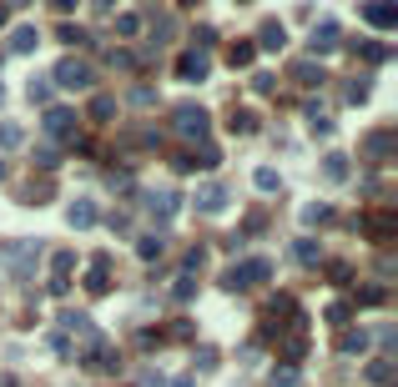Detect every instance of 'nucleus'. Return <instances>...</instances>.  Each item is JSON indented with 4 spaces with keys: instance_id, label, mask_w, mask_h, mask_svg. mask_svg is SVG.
<instances>
[{
    "instance_id": "obj_1",
    "label": "nucleus",
    "mask_w": 398,
    "mask_h": 387,
    "mask_svg": "<svg viewBox=\"0 0 398 387\" xmlns=\"http://www.w3.org/2000/svg\"><path fill=\"white\" fill-rule=\"evenodd\" d=\"M40 262V242H6L0 247V267H10L15 277H31Z\"/></svg>"
},
{
    "instance_id": "obj_8",
    "label": "nucleus",
    "mask_w": 398,
    "mask_h": 387,
    "mask_svg": "<svg viewBox=\"0 0 398 387\" xmlns=\"http://www.w3.org/2000/svg\"><path fill=\"white\" fill-rule=\"evenodd\" d=\"M96 217H101V211H96V201H86V197H76V201L66 206V222H71L76 231H86V227H96Z\"/></svg>"
},
{
    "instance_id": "obj_7",
    "label": "nucleus",
    "mask_w": 398,
    "mask_h": 387,
    "mask_svg": "<svg viewBox=\"0 0 398 387\" xmlns=\"http://www.w3.org/2000/svg\"><path fill=\"white\" fill-rule=\"evenodd\" d=\"M222 206H227V186H217V181L197 186V211H207V217H217Z\"/></svg>"
},
{
    "instance_id": "obj_25",
    "label": "nucleus",
    "mask_w": 398,
    "mask_h": 387,
    "mask_svg": "<svg viewBox=\"0 0 398 387\" xmlns=\"http://www.w3.org/2000/svg\"><path fill=\"white\" fill-rule=\"evenodd\" d=\"M136 256H141V262H157V256H161V242H157V236H141V242H136Z\"/></svg>"
},
{
    "instance_id": "obj_45",
    "label": "nucleus",
    "mask_w": 398,
    "mask_h": 387,
    "mask_svg": "<svg viewBox=\"0 0 398 387\" xmlns=\"http://www.w3.org/2000/svg\"><path fill=\"white\" fill-rule=\"evenodd\" d=\"M0 106H6V85H0Z\"/></svg>"
},
{
    "instance_id": "obj_33",
    "label": "nucleus",
    "mask_w": 398,
    "mask_h": 387,
    "mask_svg": "<svg viewBox=\"0 0 398 387\" xmlns=\"http://www.w3.org/2000/svg\"><path fill=\"white\" fill-rule=\"evenodd\" d=\"M141 31V15H116V35H136Z\"/></svg>"
},
{
    "instance_id": "obj_29",
    "label": "nucleus",
    "mask_w": 398,
    "mask_h": 387,
    "mask_svg": "<svg viewBox=\"0 0 398 387\" xmlns=\"http://www.w3.org/2000/svg\"><path fill=\"white\" fill-rule=\"evenodd\" d=\"M172 297H177V302H192V297H197V282H192V277H177Z\"/></svg>"
},
{
    "instance_id": "obj_34",
    "label": "nucleus",
    "mask_w": 398,
    "mask_h": 387,
    "mask_svg": "<svg viewBox=\"0 0 398 387\" xmlns=\"http://www.w3.org/2000/svg\"><path fill=\"white\" fill-rule=\"evenodd\" d=\"M388 146H393V136H388V131H379V136H368V151H373V156H388Z\"/></svg>"
},
{
    "instance_id": "obj_12",
    "label": "nucleus",
    "mask_w": 398,
    "mask_h": 387,
    "mask_svg": "<svg viewBox=\"0 0 398 387\" xmlns=\"http://www.w3.org/2000/svg\"><path fill=\"white\" fill-rule=\"evenodd\" d=\"M146 211H152L157 222H172L177 211H182V197H177V191H161V197H152V201H146Z\"/></svg>"
},
{
    "instance_id": "obj_3",
    "label": "nucleus",
    "mask_w": 398,
    "mask_h": 387,
    "mask_svg": "<svg viewBox=\"0 0 398 387\" xmlns=\"http://www.w3.org/2000/svg\"><path fill=\"white\" fill-rule=\"evenodd\" d=\"M363 20L373 31H393L398 26V0H368L363 6Z\"/></svg>"
},
{
    "instance_id": "obj_44",
    "label": "nucleus",
    "mask_w": 398,
    "mask_h": 387,
    "mask_svg": "<svg viewBox=\"0 0 398 387\" xmlns=\"http://www.w3.org/2000/svg\"><path fill=\"white\" fill-rule=\"evenodd\" d=\"M10 6H31V0H10Z\"/></svg>"
},
{
    "instance_id": "obj_41",
    "label": "nucleus",
    "mask_w": 398,
    "mask_h": 387,
    "mask_svg": "<svg viewBox=\"0 0 398 387\" xmlns=\"http://www.w3.org/2000/svg\"><path fill=\"white\" fill-rule=\"evenodd\" d=\"M368 377H373V382H388V377H393V368H388V362H373V372H368Z\"/></svg>"
},
{
    "instance_id": "obj_38",
    "label": "nucleus",
    "mask_w": 398,
    "mask_h": 387,
    "mask_svg": "<svg viewBox=\"0 0 398 387\" xmlns=\"http://www.w3.org/2000/svg\"><path fill=\"white\" fill-rule=\"evenodd\" d=\"M358 302H363V307H379V302H383V287H368V292L358 297Z\"/></svg>"
},
{
    "instance_id": "obj_31",
    "label": "nucleus",
    "mask_w": 398,
    "mask_h": 387,
    "mask_svg": "<svg viewBox=\"0 0 398 387\" xmlns=\"http://www.w3.org/2000/svg\"><path fill=\"white\" fill-rule=\"evenodd\" d=\"M71 267H76L71 252H56V256H51V272H56V277H71Z\"/></svg>"
},
{
    "instance_id": "obj_23",
    "label": "nucleus",
    "mask_w": 398,
    "mask_h": 387,
    "mask_svg": "<svg viewBox=\"0 0 398 387\" xmlns=\"http://www.w3.org/2000/svg\"><path fill=\"white\" fill-rule=\"evenodd\" d=\"M227 126H232L237 136H247V131H257V116H253V111H232V121H227Z\"/></svg>"
},
{
    "instance_id": "obj_39",
    "label": "nucleus",
    "mask_w": 398,
    "mask_h": 387,
    "mask_svg": "<svg viewBox=\"0 0 398 387\" xmlns=\"http://www.w3.org/2000/svg\"><path fill=\"white\" fill-rule=\"evenodd\" d=\"M71 292V277H51V297H66Z\"/></svg>"
},
{
    "instance_id": "obj_16",
    "label": "nucleus",
    "mask_w": 398,
    "mask_h": 387,
    "mask_svg": "<svg viewBox=\"0 0 398 387\" xmlns=\"http://www.w3.org/2000/svg\"><path fill=\"white\" fill-rule=\"evenodd\" d=\"M292 76H298L303 85H323V81H328L323 66H312V60H298V66H292Z\"/></svg>"
},
{
    "instance_id": "obj_19",
    "label": "nucleus",
    "mask_w": 398,
    "mask_h": 387,
    "mask_svg": "<svg viewBox=\"0 0 398 387\" xmlns=\"http://www.w3.org/2000/svg\"><path fill=\"white\" fill-rule=\"evenodd\" d=\"M20 141H26V131H20L15 121H6V126H0V151H15Z\"/></svg>"
},
{
    "instance_id": "obj_27",
    "label": "nucleus",
    "mask_w": 398,
    "mask_h": 387,
    "mask_svg": "<svg viewBox=\"0 0 398 387\" xmlns=\"http://www.w3.org/2000/svg\"><path fill=\"white\" fill-rule=\"evenodd\" d=\"M328 217H333V211H328L323 201H318V206H303V227H323Z\"/></svg>"
},
{
    "instance_id": "obj_9",
    "label": "nucleus",
    "mask_w": 398,
    "mask_h": 387,
    "mask_svg": "<svg viewBox=\"0 0 398 387\" xmlns=\"http://www.w3.org/2000/svg\"><path fill=\"white\" fill-rule=\"evenodd\" d=\"M40 131H46V136H56V141H66V136L76 131V116H71V111H46Z\"/></svg>"
},
{
    "instance_id": "obj_5",
    "label": "nucleus",
    "mask_w": 398,
    "mask_h": 387,
    "mask_svg": "<svg viewBox=\"0 0 398 387\" xmlns=\"http://www.w3.org/2000/svg\"><path fill=\"white\" fill-rule=\"evenodd\" d=\"M207 71H212L207 51H182V56H177V76H182V81H207Z\"/></svg>"
},
{
    "instance_id": "obj_6",
    "label": "nucleus",
    "mask_w": 398,
    "mask_h": 387,
    "mask_svg": "<svg viewBox=\"0 0 398 387\" xmlns=\"http://www.w3.org/2000/svg\"><path fill=\"white\" fill-rule=\"evenodd\" d=\"M86 292H91V297H106V292H111V256H96V262H91Z\"/></svg>"
},
{
    "instance_id": "obj_28",
    "label": "nucleus",
    "mask_w": 398,
    "mask_h": 387,
    "mask_svg": "<svg viewBox=\"0 0 398 387\" xmlns=\"http://www.w3.org/2000/svg\"><path fill=\"white\" fill-rule=\"evenodd\" d=\"M368 231L373 236H393V211H379V217L368 222Z\"/></svg>"
},
{
    "instance_id": "obj_18",
    "label": "nucleus",
    "mask_w": 398,
    "mask_h": 387,
    "mask_svg": "<svg viewBox=\"0 0 398 387\" xmlns=\"http://www.w3.org/2000/svg\"><path fill=\"white\" fill-rule=\"evenodd\" d=\"M242 272H247V282H267L272 262H267V256H253V262H242Z\"/></svg>"
},
{
    "instance_id": "obj_26",
    "label": "nucleus",
    "mask_w": 398,
    "mask_h": 387,
    "mask_svg": "<svg viewBox=\"0 0 398 387\" xmlns=\"http://www.w3.org/2000/svg\"><path fill=\"white\" fill-rule=\"evenodd\" d=\"M323 171H328V181H343V176H348V156H338V151H333Z\"/></svg>"
},
{
    "instance_id": "obj_14",
    "label": "nucleus",
    "mask_w": 398,
    "mask_h": 387,
    "mask_svg": "<svg viewBox=\"0 0 398 387\" xmlns=\"http://www.w3.org/2000/svg\"><path fill=\"white\" fill-rule=\"evenodd\" d=\"M35 46H40V35H35V26H20V31L10 35V51H15V56H26V51H35Z\"/></svg>"
},
{
    "instance_id": "obj_42",
    "label": "nucleus",
    "mask_w": 398,
    "mask_h": 387,
    "mask_svg": "<svg viewBox=\"0 0 398 387\" xmlns=\"http://www.w3.org/2000/svg\"><path fill=\"white\" fill-rule=\"evenodd\" d=\"M51 6H56L61 15H66V10H76V0H51Z\"/></svg>"
},
{
    "instance_id": "obj_30",
    "label": "nucleus",
    "mask_w": 398,
    "mask_h": 387,
    "mask_svg": "<svg viewBox=\"0 0 398 387\" xmlns=\"http://www.w3.org/2000/svg\"><path fill=\"white\" fill-rule=\"evenodd\" d=\"M26 96H31L35 106H46V101H51V81H31V85H26Z\"/></svg>"
},
{
    "instance_id": "obj_46",
    "label": "nucleus",
    "mask_w": 398,
    "mask_h": 387,
    "mask_svg": "<svg viewBox=\"0 0 398 387\" xmlns=\"http://www.w3.org/2000/svg\"><path fill=\"white\" fill-rule=\"evenodd\" d=\"M182 6H197V0H182Z\"/></svg>"
},
{
    "instance_id": "obj_22",
    "label": "nucleus",
    "mask_w": 398,
    "mask_h": 387,
    "mask_svg": "<svg viewBox=\"0 0 398 387\" xmlns=\"http://www.w3.org/2000/svg\"><path fill=\"white\" fill-rule=\"evenodd\" d=\"M222 287H227V292H242V287H253V282H247L242 267H227V272H222Z\"/></svg>"
},
{
    "instance_id": "obj_11",
    "label": "nucleus",
    "mask_w": 398,
    "mask_h": 387,
    "mask_svg": "<svg viewBox=\"0 0 398 387\" xmlns=\"http://www.w3.org/2000/svg\"><path fill=\"white\" fill-rule=\"evenodd\" d=\"M282 46H287L282 20H262V31H257V51H282Z\"/></svg>"
},
{
    "instance_id": "obj_20",
    "label": "nucleus",
    "mask_w": 398,
    "mask_h": 387,
    "mask_svg": "<svg viewBox=\"0 0 398 387\" xmlns=\"http://www.w3.org/2000/svg\"><path fill=\"white\" fill-rule=\"evenodd\" d=\"M116 116V101L111 96H91V121H111Z\"/></svg>"
},
{
    "instance_id": "obj_32",
    "label": "nucleus",
    "mask_w": 398,
    "mask_h": 387,
    "mask_svg": "<svg viewBox=\"0 0 398 387\" xmlns=\"http://www.w3.org/2000/svg\"><path fill=\"white\" fill-rule=\"evenodd\" d=\"M272 387H298V368H292V362L278 368V372H272Z\"/></svg>"
},
{
    "instance_id": "obj_2",
    "label": "nucleus",
    "mask_w": 398,
    "mask_h": 387,
    "mask_svg": "<svg viewBox=\"0 0 398 387\" xmlns=\"http://www.w3.org/2000/svg\"><path fill=\"white\" fill-rule=\"evenodd\" d=\"M51 81L61 85V91H86V85H91V66H86V60H76V56H66Z\"/></svg>"
},
{
    "instance_id": "obj_43",
    "label": "nucleus",
    "mask_w": 398,
    "mask_h": 387,
    "mask_svg": "<svg viewBox=\"0 0 398 387\" xmlns=\"http://www.w3.org/2000/svg\"><path fill=\"white\" fill-rule=\"evenodd\" d=\"M0 181H6V161H0Z\"/></svg>"
},
{
    "instance_id": "obj_24",
    "label": "nucleus",
    "mask_w": 398,
    "mask_h": 387,
    "mask_svg": "<svg viewBox=\"0 0 398 387\" xmlns=\"http://www.w3.org/2000/svg\"><path fill=\"white\" fill-rule=\"evenodd\" d=\"M338 347H343V352H363V347H368V332H363V327H358V332H343Z\"/></svg>"
},
{
    "instance_id": "obj_4",
    "label": "nucleus",
    "mask_w": 398,
    "mask_h": 387,
    "mask_svg": "<svg viewBox=\"0 0 398 387\" xmlns=\"http://www.w3.org/2000/svg\"><path fill=\"white\" fill-rule=\"evenodd\" d=\"M177 131L186 141H202L207 136V111H202V106H177Z\"/></svg>"
},
{
    "instance_id": "obj_40",
    "label": "nucleus",
    "mask_w": 398,
    "mask_h": 387,
    "mask_svg": "<svg viewBox=\"0 0 398 387\" xmlns=\"http://www.w3.org/2000/svg\"><path fill=\"white\" fill-rule=\"evenodd\" d=\"M197 368H202V372H207V368H217V352H212V347H202V352H197Z\"/></svg>"
},
{
    "instance_id": "obj_17",
    "label": "nucleus",
    "mask_w": 398,
    "mask_h": 387,
    "mask_svg": "<svg viewBox=\"0 0 398 387\" xmlns=\"http://www.w3.org/2000/svg\"><path fill=\"white\" fill-rule=\"evenodd\" d=\"M253 56H257L253 40H237V46H227V60H232V66H253Z\"/></svg>"
},
{
    "instance_id": "obj_37",
    "label": "nucleus",
    "mask_w": 398,
    "mask_h": 387,
    "mask_svg": "<svg viewBox=\"0 0 398 387\" xmlns=\"http://www.w3.org/2000/svg\"><path fill=\"white\" fill-rule=\"evenodd\" d=\"M56 161H61V156H56V146H40V151H35V166H46V171H51Z\"/></svg>"
},
{
    "instance_id": "obj_10",
    "label": "nucleus",
    "mask_w": 398,
    "mask_h": 387,
    "mask_svg": "<svg viewBox=\"0 0 398 387\" xmlns=\"http://www.w3.org/2000/svg\"><path fill=\"white\" fill-rule=\"evenodd\" d=\"M312 56H328L333 46H338V20H323V26H312Z\"/></svg>"
},
{
    "instance_id": "obj_36",
    "label": "nucleus",
    "mask_w": 398,
    "mask_h": 387,
    "mask_svg": "<svg viewBox=\"0 0 398 387\" xmlns=\"http://www.w3.org/2000/svg\"><path fill=\"white\" fill-rule=\"evenodd\" d=\"M61 40H66V46H81V40H86V31H81V26H61Z\"/></svg>"
},
{
    "instance_id": "obj_35",
    "label": "nucleus",
    "mask_w": 398,
    "mask_h": 387,
    "mask_svg": "<svg viewBox=\"0 0 398 387\" xmlns=\"http://www.w3.org/2000/svg\"><path fill=\"white\" fill-rule=\"evenodd\" d=\"M292 252H298V262H308V267H312V262H318V256H323V252H318V247H312V242H298V247H292Z\"/></svg>"
},
{
    "instance_id": "obj_13",
    "label": "nucleus",
    "mask_w": 398,
    "mask_h": 387,
    "mask_svg": "<svg viewBox=\"0 0 398 387\" xmlns=\"http://www.w3.org/2000/svg\"><path fill=\"white\" fill-rule=\"evenodd\" d=\"M61 327H66L71 337H81V342H91V337H96V327H91V317H86V312H66V317H61Z\"/></svg>"
},
{
    "instance_id": "obj_21",
    "label": "nucleus",
    "mask_w": 398,
    "mask_h": 387,
    "mask_svg": "<svg viewBox=\"0 0 398 387\" xmlns=\"http://www.w3.org/2000/svg\"><path fill=\"white\" fill-rule=\"evenodd\" d=\"M253 186H257V191H278L282 181H278V171H272V166H257V171H253Z\"/></svg>"
},
{
    "instance_id": "obj_15",
    "label": "nucleus",
    "mask_w": 398,
    "mask_h": 387,
    "mask_svg": "<svg viewBox=\"0 0 398 387\" xmlns=\"http://www.w3.org/2000/svg\"><path fill=\"white\" fill-rule=\"evenodd\" d=\"M308 352V337L303 332H292V337H282V362H292V368H298V357Z\"/></svg>"
}]
</instances>
